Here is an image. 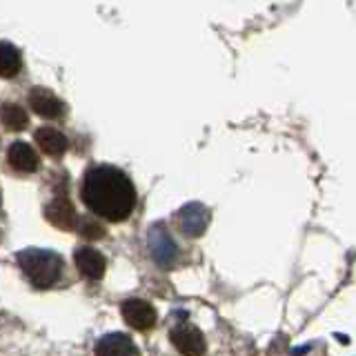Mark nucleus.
Segmentation results:
<instances>
[{"label":"nucleus","mask_w":356,"mask_h":356,"mask_svg":"<svg viewBox=\"0 0 356 356\" xmlns=\"http://www.w3.org/2000/svg\"><path fill=\"white\" fill-rule=\"evenodd\" d=\"M120 312H122V318H125L134 330H140V332L152 330L156 323V309L147 303V300L129 298L122 303Z\"/></svg>","instance_id":"20e7f679"},{"label":"nucleus","mask_w":356,"mask_h":356,"mask_svg":"<svg viewBox=\"0 0 356 356\" xmlns=\"http://www.w3.org/2000/svg\"><path fill=\"white\" fill-rule=\"evenodd\" d=\"M22 67L20 51L9 42H0V76L14 78Z\"/></svg>","instance_id":"9b49d317"},{"label":"nucleus","mask_w":356,"mask_h":356,"mask_svg":"<svg viewBox=\"0 0 356 356\" xmlns=\"http://www.w3.org/2000/svg\"><path fill=\"white\" fill-rule=\"evenodd\" d=\"M170 337H172L174 348L185 356L205 354V339H203V334H200V330L192 325V323H178Z\"/></svg>","instance_id":"7ed1b4c3"},{"label":"nucleus","mask_w":356,"mask_h":356,"mask_svg":"<svg viewBox=\"0 0 356 356\" xmlns=\"http://www.w3.org/2000/svg\"><path fill=\"white\" fill-rule=\"evenodd\" d=\"M9 165L14 167L16 172H22V174H31V172H36L38 170V165H40V161H38V156H36V152H33L27 143H22V140H18V143H14L9 147Z\"/></svg>","instance_id":"1a4fd4ad"},{"label":"nucleus","mask_w":356,"mask_h":356,"mask_svg":"<svg viewBox=\"0 0 356 356\" xmlns=\"http://www.w3.org/2000/svg\"><path fill=\"white\" fill-rule=\"evenodd\" d=\"M0 120H3V125L11 131H22L29 125L27 111L20 105H14V103L0 105Z\"/></svg>","instance_id":"f8f14e48"},{"label":"nucleus","mask_w":356,"mask_h":356,"mask_svg":"<svg viewBox=\"0 0 356 356\" xmlns=\"http://www.w3.org/2000/svg\"><path fill=\"white\" fill-rule=\"evenodd\" d=\"M81 234L87 238H100L103 236V227L96 225V222H89V220H83L81 222Z\"/></svg>","instance_id":"4468645a"},{"label":"nucleus","mask_w":356,"mask_h":356,"mask_svg":"<svg viewBox=\"0 0 356 356\" xmlns=\"http://www.w3.org/2000/svg\"><path fill=\"white\" fill-rule=\"evenodd\" d=\"M36 143L40 145V149L49 156H63L67 152V147H70L67 138L54 127H40L36 131Z\"/></svg>","instance_id":"9d476101"},{"label":"nucleus","mask_w":356,"mask_h":356,"mask_svg":"<svg viewBox=\"0 0 356 356\" xmlns=\"http://www.w3.org/2000/svg\"><path fill=\"white\" fill-rule=\"evenodd\" d=\"M0 203H3V196H0Z\"/></svg>","instance_id":"2eb2a0df"},{"label":"nucleus","mask_w":356,"mask_h":356,"mask_svg":"<svg viewBox=\"0 0 356 356\" xmlns=\"http://www.w3.org/2000/svg\"><path fill=\"white\" fill-rule=\"evenodd\" d=\"M29 105L36 114H40L44 118H58L65 111L63 100L56 94L47 92V89H40V87L29 92Z\"/></svg>","instance_id":"6e6552de"},{"label":"nucleus","mask_w":356,"mask_h":356,"mask_svg":"<svg viewBox=\"0 0 356 356\" xmlns=\"http://www.w3.org/2000/svg\"><path fill=\"white\" fill-rule=\"evenodd\" d=\"M200 214H203V207H196V205H189L181 211V225L187 234H192V236H196L198 232H203Z\"/></svg>","instance_id":"ddd939ff"},{"label":"nucleus","mask_w":356,"mask_h":356,"mask_svg":"<svg viewBox=\"0 0 356 356\" xmlns=\"http://www.w3.org/2000/svg\"><path fill=\"white\" fill-rule=\"evenodd\" d=\"M20 270L25 272L29 283L38 289H47L58 283L63 272V259L49 250H22L16 254Z\"/></svg>","instance_id":"f03ea898"},{"label":"nucleus","mask_w":356,"mask_h":356,"mask_svg":"<svg viewBox=\"0 0 356 356\" xmlns=\"http://www.w3.org/2000/svg\"><path fill=\"white\" fill-rule=\"evenodd\" d=\"M83 203L96 216L120 222L136 207V189L129 176L114 165H96L87 170L81 187Z\"/></svg>","instance_id":"f257e3e1"},{"label":"nucleus","mask_w":356,"mask_h":356,"mask_svg":"<svg viewBox=\"0 0 356 356\" xmlns=\"http://www.w3.org/2000/svg\"><path fill=\"white\" fill-rule=\"evenodd\" d=\"M96 356H140L136 343L127 334H107L96 343Z\"/></svg>","instance_id":"423d86ee"},{"label":"nucleus","mask_w":356,"mask_h":356,"mask_svg":"<svg viewBox=\"0 0 356 356\" xmlns=\"http://www.w3.org/2000/svg\"><path fill=\"white\" fill-rule=\"evenodd\" d=\"M74 263L78 267V272H81L85 278H92V281H98V278H103L105 267H107L105 256L100 254L98 250H92V248L76 250Z\"/></svg>","instance_id":"39448f33"},{"label":"nucleus","mask_w":356,"mask_h":356,"mask_svg":"<svg viewBox=\"0 0 356 356\" xmlns=\"http://www.w3.org/2000/svg\"><path fill=\"white\" fill-rule=\"evenodd\" d=\"M44 216H47V220L58 229H74L76 227V211H74V205L70 203V198L67 196L54 198L51 203L44 207Z\"/></svg>","instance_id":"0eeeda50"}]
</instances>
